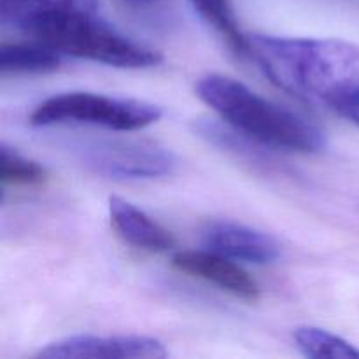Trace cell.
Here are the masks:
<instances>
[{
  "mask_svg": "<svg viewBox=\"0 0 359 359\" xmlns=\"http://www.w3.org/2000/svg\"><path fill=\"white\" fill-rule=\"evenodd\" d=\"M21 32L60 55L86 58L119 69H147L161 62L160 53L130 41L116 32L97 13L65 11L39 18Z\"/></svg>",
  "mask_w": 359,
  "mask_h": 359,
  "instance_id": "cell-3",
  "label": "cell"
},
{
  "mask_svg": "<svg viewBox=\"0 0 359 359\" xmlns=\"http://www.w3.org/2000/svg\"><path fill=\"white\" fill-rule=\"evenodd\" d=\"M202 242L209 251L241 263L270 265L280 256L272 235L237 221H210L202 230Z\"/></svg>",
  "mask_w": 359,
  "mask_h": 359,
  "instance_id": "cell-7",
  "label": "cell"
},
{
  "mask_svg": "<svg viewBox=\"0 0 359 359\" xmlns=\"http://www.w3.org/2000/svg\"><path fill=\"white\" fill-rule=\"evenodd\" d=\"M160 118L161 109L149 102L70 91L39 104L30 114V123L34 126L84 123L116 132H135L153 125Z\"/></svg>",
  "mask_w": 359,
  "mask_h": 359,
  "instance_id": "cell-4",
  "label": "cell"
},
{
  "mask_svg": "<svg viewBox=\"0 0 359 359\" xmlns=\"http://www.w3.org/2000/svg\"><path fill=\"white\" fill-rule=\"evenodd\" d=\"M0 181L7 186H39L48 181V170L37 161L25 158L16 149L2 144L0 147Z\"/></svg>",
  "mask_w": 359,
  "mask_h": 359,
  "instance_id": "cell-14",
  "label": "cell"
},
{
  "mask_svg": "<svg viewBox=\"0 0 359 359\" xmlns=\"http://www.w3.org/2000/svg\"><path fill=\"white\" fill-rule=\"evenodd\" d=\"M109 217L118 237L133 248L149 252H167L175 248L174 235L167 228L119 196L109 198Z\"/></svg>",
  "mask_w": 359,
  "mask_h": 359,
  "instance_id": "cell-9",
  "label": "cell"
},
{
  "mask_svg": "<svg viewBox=\"0 0 359 359\" xmlns=\"http://www.w3.org/2000/svg\"><path fill=\"white\" fill-rule=\"evenodd\" d=\"M84 163L109 179H156L170 175L177 160L149 140H104L83 151Z\"/></svg>",
  "mask_w": 359,
  "mask_h": 359,
  "instance_id": "cell-5",
  "label": "cell"
},
{
  "mask_svg": "<svg viewBox=\"0 0 359 359\" xmlns=\"http://www.w3.org/2000/svg\"><path fill=\"white\" fill-rule=\"evenodd\" d=\"M119 2L132 7H147V6H153V4H158L160 0H119Z\"/></svg>",
  "mask_w": 359,
  "mask_h": 359,
  "instance_id": "cell-16",
  "label": "cell"
},
{
  "mask_svg": "<svg viewBox=\"0 0 359 359\" xmlns=\"http://www.w3.org/2000/svg\"><path fill=\"white\" fill-rule=\"evenodd\" d=\"M60 53L35 41V44L25 42H2L0 44V72L2 76H20V74H46L60 67Z\"/></svg>",
  "mask_w": 359,
  "mask_h": 359,
  "instance_id": "cell-10",
  "label": "cell"
},
{
  "mask_svg": "<svg viewBox=\"0 0 359 359\" xmlns=\"http://www.w3.org/2000/svg\"><path fill=\"white\" fill-rule=\"evenodd\" d=\"M196 13L228 42L238 55H248V35L238 28L230 0H189Z\"/></svg>",
  "mask_w": 359,
  "mask_h": 359,
  "instance_id": "cell-13",
  "label": "cell"
},
{
  "mask_svg": "<svg viewBox=\"0 0 359 359\" xmlns=\"http://www.w3.org/2000/svg\"><path fill=\"white\" fill-rule=\"evenodd\" d=\"M65 11L98 13V0H0V21L18 30L39 18Z\"/></svg>",
  "mask_w": 359,
  "mask_h": 359,
  "instance_id": "cell-11",
  "label": "cell"
},
{
  "mask_svg": "<svg viewBox=\"0 0 359 359\" xmlns=\"http://www.w3.org/2000/svg\"><path fill=\"white\" fill-rule=\"evenodd\" d=\"M294 342L307 358L359 359V349L342 337L316 326H300L294 332Z\"/></svg>",
  "mask_w": 359,
  "mask_h": 359,
  "instance_id": "cell-12",
  "label": "cell"
},
{
  "mask_svg": "<svg viewBox=\"0 0 359 359\" xmlns=\"http://www.w3.org/2000/svg\"><path fill=\"white\" fill-rule=\"evenodd\" d=\"M163 342L144 335H74L48 344L37 358L49 359H160L167 356Z\"/></svg>",
  "mask_w": 359,
  "mask_h": 359,
  "instance_id": "cell-6",
  "label": "cell"
},
{
  "mask_svg": "<svg viewBox=\"0 0 359 359\" xmlns=\"http://www.w3.org/2000/svg\"><path fill=\"white\" fill-rule=\"evenodd\" d=\"M248 55L273 84L304 100L328 104L359 86V46L342 39L249 35Z\"/></svg>",
  "mask_w": 359,
  "mask_h": 359,
  "instance_id": "cell-1",
  "label": "cell"
},
{
  "mask_svg": "<svg viewBox=\"0 0 359 359\" xmlns=\"http://www.w3.org/2000/svg\"><path fill=\"white\" fill-rule=\"evenodd\" d=\"M326 105L332 107L339 116L346 118L347 121L359 126V86L342 91L337 97H333Z\"/></svg>",
  "mask_w": 359,
  "mask_h": 359,
  "instance_id": "cell-15",
  "label": "cell"
},
{
  "mask_svg": "<svg viewBox=\"0 0 359 359\" xmlns=\"http://www.w3.org/2000/svg\"><path fill=\"white\" fill-rule=\"evenodd\" d=\"M175 270L189 277L214 284L235 298L256 302L259 298V286L235 259L209 251H181L172 258Z\"/></svg>",
  "mask_w": 359,
  "mask_h": 359,
  "instance_id": "cell-8",
  "label": "cell"
},
{
  "mask_svg": "<svg viewBox=\"0 0 359 359\" xmlns=\"http://www.w3.org/2000/svg\"><path fill=\"white\" fill-rule=\"evenodd\" d=\"M196 95L231 130L262 146L293 153H318L325 147V133L318 126L241 81L209 74L198 81Z\"/></svg>",
  "mask_w": 359,
  "mask_h": 359,
  "instance_id": "cell-2",
  "label": "cell"
}]
</instances>
